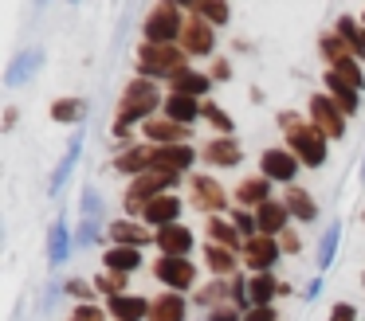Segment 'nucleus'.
<instances>
[{
  "mask_svg": "<svg viewBox=\"0 0 365 321\" xmlns=\"http://www.w3.org/2000/svg\"><path fill=\"white\" fill-rule=\"evenodd\" d=\"M87 117V102L83 98H56L51 102V122H83Z\"/></svg>",
  "mask_w": 365,
  "mask_h": 321,
  "instance_id": "nucleus-35",
  "label": "nucleus"
},
{
  "mask_svg": "<svg viewBox=\"0 0 365 321\" xmlns=\"http://www.w3.org/2000/svg\"><path fill=\"white\" fill-rule=\"evenodd\" d=\"M153 153H158V145H134V149H126V153L114 161V169L130 172V177H142V172L153 169Z\"/></svg>",
  "mask_w": 365,
  "mask_h": 321,
  "instance_id": "nucleus-26",
  "label": "nucleus"
},
{
  "mask_svg": "<svg viewBox=\"0 0 365 321\" xmlns=\"http://www.w3.org/2000/svg\"><path fill=\"white\" fill-rule=\"evenodd\" d=\"M126 278H130V274H114V270H106V274H98V278H95V286L103 290L106 298H114V294H126Z\"/></svg>",
  "mask_w": 365,
  "mask_h": 321,
  "instance_id": "nucleus-41",
  "label": "nucleus"
},
{
  "mask_svg": "<svg viewBox=\"0 0 365 321\" xmlns=\"http://www.w3.org/2000/svg\"><path fill=\"white\" fill-rule=\"evenodd\" d=\"M283 204L291 208V216H294V219H302V223H310V219L318 216V204H314V196H310L307 188H299V184H291V188H287Z\"/></svg>",
  "mask_w": 365,
  "mask_h": 321,
  "instance_id": "nucleus-31",
  "label": "nucleus"
},
{
  "mask_svg": "<svg viewBox=\"0 0 365 321\" xmlns=\"http://www.w3.org/2000/svg\"><path fill=\"white\" fill-rule=\"evenodd\" d=\"M145 43H177L181 39V28H185V16L177 4H169V0H161V4H153L150 12H145Z\"/></svg>",
  "mask_w": 365,
  "mask_h": 321,
  "instance_id": "nucleus-6",
  "label": "nucleus"
},
{
  "mask_svg": "<svg viewBox=\"0 0 365 321\" xmlns=\"http://www.w3.org/2000/svg\"><path fill=\"white\" fill-rule=\"evenodd\" d=\"M153 274H158V282H165L169 290H192V282H197V266L189 263L185 255H161L158 263H153Z\"/></svg>",
  "mask_w": 365,
  "mask_h": 321,
  "instance_id": "nucleus-9",
  "label": "nucleus"
},
{
  "mask_svg": "<svg viewBox=\"0 0 365 321\" xmlns=\"http://www.w3.org/2000/svg\"><path fill=\"white\" fill-rule=\"evenodd\" d=\"M106 235L114 239V247H145L150 239H158V235H150L138 219H114V223L106 227Z\"/></svg>",
  "mask_w": 365,
  "mask_h": 321,
  "instance_id": "nucleus-23",
  "label": "nucleus"
},
{
  "mask_svg": "<svg viewBox=\"0 0 365 321\" xmlns=\"http://www.w3.org/2000/svg\"><path fill=\"white\" fill-rule=\"evenodd\" d=\"M189 12L205 16L208 23H228V16H232V12H228V0H197Z\"/></svg>",
  "mask_w": 365,
  "mask_h": 321,
  "instance_id": "nucleus-37",
  "label": "nucleus"
},
{
  "mask_svg": "<svg viewBox=\"0 0 365 321\" xmlns=\"http://www.w3.org/2000/svg\"><path fill=\"white\" fill-rule=\"evenodd\" d=\"M142 133L150 141H158V145H185V141H189V125L173 122V117H165V114H153L150 122H142Z\"/></svg>",
  "mask_w": 365,
  "mask_h": 321,
  "instance_id": "nucleus-13",
  "label": "nucleus"
},
{
  "mask_svg": "<svg viewBox=\"0 0 365 321\" xmlns=\"http://www.w3.org/2000/svg\"><path fill=\"white\" fill-rule=\"evenodd\" d=\"M200 114H205V102L192 98V94H169L165 98V117H173L181 125H192Z\"/></svg>",
  "mask_w": 365,
  "mask_h": 321,
  "instance_id": "nucleus-25",
  "label": "nucleus"
},
{
  "mask_svg": "<svg viewBox=\"0 0 365 321\" xmlns=\"http://www.w3.org/2000/svg\"><path fill=\"white\" fill-rule=\"evenodd\" d=\"M79 153H83V133H75V137L67 141V153H63V161H59L56 177H51V192H59V188H63V180L71 177V169H75V161H79Z\"/></svg>",
  "mask_w": 365,
  "mask_h": 321,
  "instance_id": "nucleus-34",
  "label": "nucleus"
},
{
  "mask_svg": "<svg viewBox=\"0 0 365 321\" xmlns=\"http://www.w3.org/2000/svg\"><path fill=\"white\" fill-rule=\"evenodd\" d=\"M361 23H365V12H361Z\"/></svg>",
  "mask_w": 365,
  "mask_h": 321,
  "instance_id": "nucleus-55",
  "label": "nucleus"
},
{
  "mask_svg": "<svg viewBox=\"0 0 365 321\" xmlns=\"http://www.w3.org/2000/svg\"><path fill=\"white\" fill-rule=\"evenodd\" d=\"M279 247H283V251H287V255H299V247H302V239H299V235H294V231H291V227H287V231H283V235H279Z\"/></svg>",
  "mask_w": 365,
  "mask_h": 321,
  "instance_id": "nucleus-49",
  "label": "nucleus"
},
{
  "mask_svg": "<svg viewBox=\"0 0 365 321\" xmlns=\"http://www.w3.org/2000/svg\"><path fill=\"white\" fill-rule=\"evenodd\" d=\"M197 161V149L185 141V145H158L153 153V169H173V172H189Z\"/></svg>",
  "mask_w": 365,
  "mask_h": 321,
  "instance_id": "nucleus-18",
  "label": "nucleus"
},
{
  "mask_svg": "<svg viewBox=\"0 0 365 321\" xmlns=\"http://www.w3.org/2000/svg\"><path fill=\"white\" fill-rule=\"evenodd\" d=\"M255 219H259V235H283L287 219H291V208L283 200H267L255 208Z\"/></svg>",
  "mask_w": 365,
  "mask_h": 321,
  "instance_id": "nucleus-24",
  "label": "nucleus"
},
{
  "mask_svg": "<svg viewBox=\"0 0 365 321\" xmlns=\"http://www.w3.org/2000/svg\"><path fill=\"white\" fill-rule=\"evenodd\" d=\"M185 59H189V51L181 43H142L138 47V75L169 78L177 70H185Z\"/></svg>",
  "mask_w": 365,
  "mask_h": 321,
  "instance_id": "nucleus-3",
  "label": "nucleus"
},
{
  "mask_svg": "<svg viewBox=\"0 0 365 321\" xmlns=\"http://www.w3.org/2000/svg\"><path fill=\"white\" fill-rule=\"evenodd\" d=\"M63 294L79 298V302H95L98 286H91V282H83V278H71V282H63Z\"/></svg>",
  "mask_w": 365,
  "mask_h": 321,
  "instance_id": "nucleus-44",
  "label": "nucleus"
},
{
  "mask_svg": "<svg viewBox=\"0 0 365 321\" xmlns=\"http://www.w3.org/2000/svg\"><path fill=\"white\" fill-rule=\"evenodd\" d=\"M208 321H244V313H240V305H236V302H224V305H212Z\"/></svg>",
  "mask_w": 365,
  "mask_h": 321,
  "instance_id": "nucleus-45",
  "label": "nucleus"
},
{
  "mask_svg": "<svg viewBox=\"0 0 365 321\" xmlns=\"http://www.w3.org/2000/svg\"><path fill=\"white\" fill-rule=\"evenodd\" d=\"M318 55L330 63V70H338L341 78H349L357 90L365 86V75H361V67H357V55L349 51V43L338 36V31H326V36L318 39Z\"/></svg>",
  "mask_w": 365,
  "mask_h": 321,
  "instance_id": "nucleus-5",
  "label": "nucleus"
},
{
  "mask_svg": "<svg viewBox=\"0 0 365 321\" xmlns=\"http://www.w3.org/2000/svg\"><path fill=\"white\" fill-rule=\"evenodd\" d=\"M361 219H365V216H361Z\"/></svg>",
  "mask_w": 365,
  "mask_h": 321,
  "instance_id": "nucleus-57",
  "label": "nucleus"
},
{
  "mask_svg": "<svg viewBox=\"0 0 365 321\" xmlns=\"http://www.w3.org/2000/svg\"><path fill=\"white\" fill-rule=\"evenodd\" d=\"M200 157H205L212 169H232V164L244 161V149H240L236 137H224V133H216V137L208 141L205 149H200Z\"/></svg>",
  "mask_w": 365,
  "mask_h": 321,
  "instance_id": "nucleus-14",
  "label": "nucleus"
},
{
  "mask_svg": "<svg viewBox=\"0 0 365 321\" xmlns=\"http://www.w3.org/2000/svg\"><path fill=\"white\" fill-rule=\"evenodd\" d=\"M177 180H181V172H173V169H150V172H142V177H134L126 188V211L130 216H142L145 204H150L153 196H165Z\"/></svg>",
  "mask_w": 365,
  "mask_h": 321,
  "instance_id": "nucleus-4",
  "label": "nucleus"
},
{
  "mask_svg": "<svg viewBox=\"0 0 365 321\" xmlns=\"http://www.w3.org/2000/svg\"><path fill=\"white\" fill-rule=\"evenodd\" d=\"M338 235H341V227H338V223H330V227L322 231V239H318V266H322V270L334 263V251H338Z\"/></svg>",
  "mask_w": 365,
  "mask_h": 321,
  "instance_id": "nucleus-38",
  "label": "nucleus"
},
{
  "mask_svg": "<svg viewBox=\"0 0 365 321\" xmlns=\"http://www.w3.org/2000/svg\"><path fill=\"white\" fill-rule=\"evenodd\" d=\"M95 211H98V192H95V188H87V192H83V216L95 219Z\"/></svg>",
  "mask_w": 365,
  "mask_h": 321,
  "instance_id": "nucleus-51",
  "label": "nucleus"
},
{
  "mask_svg": "<svg viewBox=\"0 0 365 321\" xmlns=\"http://www.w3.org/2000/svg\"><path fill=\"white\" fill-rule=\"evenodd\" d=\"M106 310H110L114 321H145L150 317V302L138 294H114L106 298Z\"/></svg>",
  "mask_w": 365,
  "mask_h": 321,
  "instance_id": "nucleus-19",
  "label": "nucleus"
},
{
  "mask_svg": "<svg viewBox=\"0 0 365 321\" xmlns=\"http://www.w3.org/2000/svg\"><path fill=\"white\" fill-rule=\"evenodd\" d=\"M244 321H279L275 305H252V310H244Z\"/></svg>",
  "mask_w": 365,
  "mask_h": 321,
  "instance_id": "nucleus-47",
  "label": "nucleus"
},
{
  "mask_svg": "<svg viewBox=\"0 0 365 321\" xmlns=\"http://www.w3.org/2000/svg\"><path fill=\"white\" fill-rule=\"evenodd\" d=\"M361 286H365V274H361Z\"/></svg>",
  "mask_w": 365,
  "mask_h": 321,
  "instance_id": "nucleus-54",
  "label": "nucleus"
},
{
  "mask_svg": "<svg viewBox=\"0 0 365 321\" xmlns=\"http://www.w3.org/2000/svg\"><path fill=\"white\" fill-rule=\"evenodd\" d=\"M40 4H43V0H40Z\"/></svg>",
  "mask_w": 365,
  "mask_h": 321,
  "instance_id": "nucleus-56",
  "label": "nucleus"
},
{
  "mask_svg": "<svg viewBox=\"0 0 365 321\" xmlns=\"http://www.w3.org/2000/svg\"><path fill=\"white\" fill-rule=\"evenodd\" d=\"M106 313L110 310H103V305H95V302H79L71 310V321H106Z\"/></svg>",
  "mask_w": 365,
  "mask_h": 321,
  "instance_id": "nucleus-43",
  "label": "nucleus"
},
{
  "mask_svg": "<svg viewBox=\"0 0 365 321\" xmlns=\"http://www.w3.org/2000/svg\"><path fill=\"white\" fill-rule=\"evenodd\" d=\"M322 78H326V94H330V98L338 102V110H341L346 117H354V114H357V106H361V98H357L361 90H357V86L349 83V78H341L338 70H326Z\"/></svg>",
  "mask_w": 365,
  "mask_h": 321,
  "instance_id": "nucleus-15",
  "label": "nucleus"
},
{
  "mask_svg": "<svg viewBox=\"0 0 365 321\" xmlns=\"http://www.w3.org/2000/svg\"><path fill=\"white\" fill-rule=\"evenodd\" d=\"M279 294H287V282H279L271 270L247 278V302L252 305H271V298H279ZM252 305H247V310H252Z\"/></svg>",
  "mask_w": 365,
  "mask_h": 321,
  "instance_id": "nucleus-21",
  "label": "nucleus"
},
{
  "mask_svg": "<svg viewBox=\"0 0 365 321\" xmlns=\"http://www.w3.org/2000/svg\"><path fill=\"white\" fill-rule=\"evenodd\" d=\"M153 243H158L161 255H185V258L192 255V231H189V227H181V223L161 227L158 239H153Z\"/></svg>",
  "mask_w": 365,
  "mask_h": 321,
  "instance_id": "nucleus-22",
  "label": "nucleus"
},
{
  "mask_svg": "<svg viewBox=\"0 0 365 321\" xmlns=\"http://www.w3.org/2000/svg\"><path fill=\"white\" fill-rule=\"evenodd\" d=\"M307 117H310V125H314V130H322L330 141L346 137V114L338 110V102H334L330 94H314V98H310V106H307Z\"/></svg>",
  "mask_w": 365,
  "mask_h": 321,
  "instance_id": "nucleus-7",
  "label": "nucleus"
},
{
  "mask_svg": "<svg viewBox=\"0 0 365 321\" xmlns=\"http://www.w3.org/2000/svg\"><path fill=\"white\" fill-rule=\"evenodd\" d=\"M189 204L197 211H208V216H216V211L228 208V192L220 188V180L208 177V172H197V177H189Z\"/></svg>",
  "mask_w": 365,
  "mask_h": 321,
  "instance_id": "nucleus-8",
  "label": "nucleus"
},
{
  "mask_svg": "<svg viewBox=\"0 0 365 321\" xmlns=\"http://www.w3.org/2000/svg\"><path fill=\"white\" fill-rule=\"evenodd\" d=\"M271 184H275V180H267L263 172H259V177H244L236 184V204L252 211V208H259V204L275 200V196H271Z\"/></svg>",
  "mask_w": 365,
  "mask_h": 321,
  "instance_id": "nucleus-17",
  "label": "nucleus"
},
{
  "mask_svg": "<svg viewBox=\"0 0 365 321\" xmlns=\"http://www.w3.org/2000/svg\"><path fill=\"white\" fill-rule=\"evenodd\" d=\"M103 266L114 274H134L142 266V247H110L103 255Z\"/></svg>",
  "mask_w": 365,
  "mask_h": 321,
  "instance_id": "nucleus-28",
  "label": "nucleus"
},
{
  "mask_svg": "<svg viewBox=\"0 0 365 321\" xmlns=\"http://www.w3.org/2000/svg\"><path fill=\"white\" fill-rule=\"evenodd\" d=\"M158 106H165V102H161L158 83L145 78V75H138V78H130V83H126V90H122V98H118V122H126V125L150 122V117L158 114Z\"/></svg>",
  "mask_w": 365,
  "mask_h": 321,
  "instance_id": "nucleus-2",
  "label": "nucleus"
},
{
  "mask_svg": "<svg viewBox=\"0 0 365 321\" xmlns=\"http://www.w3.org/2000/svg\"><path fill=\"white\" fill-rule=\"evenodd\" d=\"M208 239L220 243V247H232V251H244V235H240V227L232 223V219H220V216H208Z\"/></svg>",
  "mask_w": 365,
  "mask_h": 321,
  "instance_id": "nucleus-29",
  "label": "nucleus"
},
{
  "mask_svg": "<svg viewBox=\"0 0 365 321\" xmlns=\"http://www.w3.org/2000/svg\"><path fill=\"white\" fill-rule=\"evenodd\" d=\"M279 251H283V247H279V235H252L240 255H244V266L252 274H267L271 266H275Z\"/></svg>",
  "mask_w": 365,
  "mask_h": 321,
  "instance_id": "nucleus-10",
  "label": "nucleus"
},
{
  "mask_svg": "<svg viewBox=\"0 0 365 321\" xmlns=\"http://www.w3.org/2000/svg\"><path fill=\"white\" fill-rule=\"evenodd\" d=\"M279 130H287V149H291L294 157H299L307 169H318V164H326V133L314 130L310 122H302L299 114H279Z\"/></svg>",
  "mask_w": 365,
  "mask_h": 321,
  "instance_id": "nucleus-1",
  "label": "nucleus"
},
{
  "mask_svg": "<svg viewBox=\"0 0 365 321\" xmlns=\"http://www.w3.org/2000/svg\"><path fill=\"white\" fill-rule=\"evenodd\" d=\"M232 223H236L240 235H247V239H252V235H259V219H255V211H247V208L232 211Z\"/></svg>",
  "mask_w": 365,
  "mask_h": 321,
  "instance_id": "nucleus-42",
  "label": "nucleus"
},
{
  "mask_svg": "<svg viewBox=\"0 0 365 321\" xmlns=\"http://www.w3.org/2000/svg\"><path fill=\"white\" fill-rule=\"evenodd\" d=\"M361 180H365V161H361Z\"/></svg>",
  "mask_w": 365,
  "mask_h": 321,
  "instance_id": "nucleus-53",
  "label": "nucleus"
},
{
  "mask_svg": "<svg viewBox=\"0 0 365 321\" xmlns=\"http://www.w3.org/2000/svg\"><path fill=\"white\" fill-rule=\"evenodd\" d=\"M299 157L291 153V149H267V153L259 157V172L267 180H283V184H291L294 177H299Z\"/></svg>",
  "mask_w": 365,
  "mask_h": 321,
  "instance_id": "nucleus-12",
  "label": "nucleus"
},
{
  "mask_svg": "<svg viewBox=\"0 0 365 321\" xmlns=\"http://www.w3.org/2000/svg\"><path fill=\"white\" fill-rule=\"evenodd\" d=\"M185 313H189V302L177 290H165L150 302V317L145 321H185Z\"/></svg>",
  "mask_w": 365,
  "mask_h": 321,
  "instance_id": "nucleus-20",
  "label": "nucleus"
},
{
  "mask_svg": "<svg viewBox=\"0 0 365 321\" xmlns=\"http://www.w3.org/2000/svg\"><path fill=\"white\" fill-rule=\"evenodd\" d=\"M169 86H173V94H192V98H200V94H208L212 78L185 67V70H177V75H169Z\"/></svg>",
  "mask_w": 365,
  "mask_h": 321,
  "instance_id": "nucleus-30",
  "label": "nucleus"
},
{
  "mask_svg": "<svg viewBox=\"0 0 365 321\" xmlns=\"http://www.w3.org/2000/svg\"><path fill=\"white\" fill-rule=\"evenodd\" d=\"M318 294H322V278H314V282H310V286H307V298H310V302H314Z\"/></svg>",
  "mask_w": 365,
  "mask_h": 321,
  "instance_id": "nucleus-52",
  "label": "nucleus"
},
{
  "mask_svg": "<svg viewBox=\"0 0 365 321\" xmlns=\"http://www.w3.org/2000/svg\"><path fill=\"white\" fill-rule=\"evenodd\" d=\"M177 43H181L189 55H212V47H216L212 23H208L205 16L189 12V16H185V28H181V39H177Z\"/></svg>",
  "mask_w": 365,
  "mask_h": 321,
  "instance_id": "nucleus-11",
  "label": "nucleus"
},
{
  "mask_svg": "<svg viewBox=\"0 0 365 321\" xmlns=\"http://www.w3.org/2000/svg\"><path fill=\"white\" fill-rule=\"evenodd\" d=\"M40 63H43V51H40V47H32V51H20L16 59L9 63V75H4V83H9V86H20L28 75H36V70H40Z\"/></svg>",
  "mask_w": 365,
  "mask_h": 321,
  "instance_id": "nucleus-27",
  "label": "nucleus"
},
{
  "mask_svg": "<svg viewBox=\"0 0 365 321\" xmlns=\"http://www.w3.org/2000/svg\"><path fill=\"white\" fill-rule=\"evenodd\" d=\"M224 298H232V282H220V278H216L212 286H205V290L197 294V302L212 310V305H224Z\"/></svg>",
  "mask_w": 365,
  "mask_h": 321,
  "instance_id": "nucleus-39",
  "label": "nucleus"
},
{
  "mask_svg": "<svg viewBox=\"0 0 365 321\" xmlns=\"http://www.w3.org/2000/svg\"><path fill=\"white\" fill-rule=\"evenodd\" d=\"M205 263H208V270H212L216 278H228V274L236 270V251L220 247V243H208V247H205Z\"/></svg>",
  "mask_w": 365,
  "mask_h": 321,
  "instance_id": "nucleus-32",
  "label": "nucleus"
},
{
  "mask_svg": "<svg viewBox=\"0 0 365 321\" xmlns=\"http://www.w3.org/2000/svg\"><path fill=\"white\" fill-rule=\"evenodd\" d=\"M228 75H232V63H228V59H212L208 78H212V83H228Z\"/></svg>",
  "mask_w": 365,
  "mask_h": 321,
  "instance_id": "nucleus-48",
  "label": "nucleus"
},
{
  "mask_svg": "<svg viewBox=\"0 0 365 321\" xmlns=\"http://www.w3.org/2000/svg\"><path fill=\"white\" fill-rule=\"evenodd\" d=\"M330 321H357V310H354L349 302H338V305L330 310Z\"/></svg>",
  "mask_w": 365,
  "mask_h": 321,
  "instance_id": "nucleus-50",
  "label": "nucleus"
},
{
  "mask_svg": "<svg viewBox=\"0 0 365 321\" xmlns=\"http://www.w3.org/2000/svg\"><path fill=\"white\" fill-rule=\"evenodd\" d=\"M67 255H71V231H67L63 219H56L48 235V258H51V266H63Z\"/></svg>",
  "mask_w": 365,
  "mask_h": 321,
  "instance_id": "nucleus-33",
  "label": "nucleus"
},
{
  "mask_svg": "<svg viewBox=\"0 0 365 321\" xmlns=\"http://www.w3.org/2000/svg\"><path fill=\"white\" fill-rule=\"evenodd\" d=\"M95 239H98V231H95V219H91V216H83V223H79V235H75V243H79V247H91Z\"/></svg>",
  "mask_w": 365,
  "mask_h": 321,
  "instance_id": "nucleus-46",
  "label": "nucleus"
},
{
  "mask_svg": "<svg viewBox=\"0 0 365 321\" xmlns=\"http://www.w3.org/2000/svg\"><path fill=\"white\" fill-rule=\"evenodd\" d=\"M200 117H205V122L212 125L216 133H224V137H232V117L224 114V110L216 106V102H205V114H200Z\"/></svg>",
  "mask_w": 365,
  "mask_h": 321,
  "instance_id": "nucleus-40",
  "label": "nucleus"
},
{
  "mask_svg": "<svg viewBox=\"0 0 365 321\" xmlns=\"http://www.w3.org/2000/svg\"><path fill=\"white\" fill-rule=\"evenodd\" d=\"M338 36L349 43V51H354V55H365V23H354L349 16H341V20H338Z\"/></svg>",
  "mask_w": 365,
  "mask_h": 321,
  "instance_id": "nucleus-36",
  "label": "nucleus"
},
{
  "mask_svg": "<svg viewBox=\"0 0 365 321\" xmlns=\"http://www.w3.org/2000/svg\"><path fill=\"white\" fill-rule=\"evenodd\" d=\"M181 208H185V204L177 200L173 192H165V196H153V200L145 204L142 219H145L150 227H158V231H161V227H169V223H177V219H181Z\"/></svg>",
  "mask_w": 365,
  "mask_h": 321,
  "instance_id": "nucleus-16",
  "label": "nucleus"
}]
</instances>
